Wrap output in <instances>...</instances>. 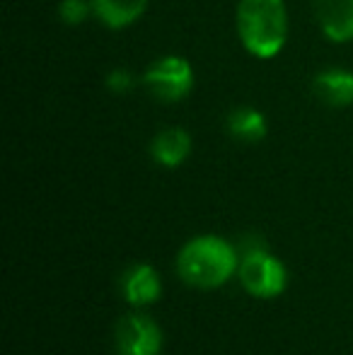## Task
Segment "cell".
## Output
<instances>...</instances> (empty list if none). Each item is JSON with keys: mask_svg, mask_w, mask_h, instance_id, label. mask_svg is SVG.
I'll use <instances>...</instances> for the list:
<instances>
[{"mask_svg": "<svg viewBox=\"0 0 353 355\" xmlns=\"http://www.w3.org/2000/svg\"><path fill=\"white\" fill-rule=\"evenodd\" d=\"M235 24L247 53L257 58L278 56L288 42L286 0H240Z\"/></svg>", "mask_w": 353, "mask_h": 355, "instance_id": "1", "label": "cell"}, {"mask_svg": "<svg viewBox=\"0 0 353 355\" xmlns=\"http://www.w3.org/2000/svg\"><path fill=\"white\" fill-rule=\"evenodd\" d=\"M237 266H240L237 249L227 239L216 237V234L189 239L177 254L179 278L187 285L203 290L221 288L235 273Z\"/></svg>", "mask_w": 353, "mask_h": 355, "instance_id": "2", "label": "cell"}, {"mask_svg": "<svg viewBox=\"0 0 353 355\" xmlns=\"http://www.w3.org/2000/svg\"><path fill=\"white\" fill-rule=\"evenodd\" d=\"M237 273H240L242 288L255 297H276L286 290V266L266 252L261 239L255 247H245Z\"/></svg>", "mask_w": 353, "mask_h": 355, "instance_id": "3", "label": "cell"}, {"mask_svg": "<svg viewBox=\"0 0 353 355\" xmlns=\"http://www.w3.org/2000/svg\"><path fill=\"white\" fill-rule=\"evenodd\" d=\"M150 97L162 104H177L193 89V68L184 56H160L146 68L141 78Z\"/></svg>", "mask_w": 353, "mask_h": 355, "instance_id": "4", "label": "cell"}, {"mask_svg": "<svg viewBox=\"0 0 353 355\" xmlns=\"http://www.w3.org/2000/svg\"><path fill=\"white\" fill-rule=\"evenodd\" d=\"M119 355H160L162 331L148 314H126L114 329Z\"/></svg>", "mask_w": 353, "mask_h": 355, "instance_id": "5", "label": "cell"}, {"mask_svg": "<svg viewBox=\"0 0 353 355\" xmlns=\"http://www.w3.org/2000/svg\"><path fill=\"white\" fill-rule=\"evenodd\" d=\"M312 15L325 39L353 42V0H312Z\"/></svg>", "mask_w": 353, "mask_h": 355, "instance_id": "6", "label": "cell"}, {"mask_svg": "<svg viewBox=\"0 0 353 355\" xmlns=\"http://www.w3.org/2000/svg\"><path fill=\"white\" fill-rule=\"evenodd\" d=\"M312 92L322 104L332 109H346L353 104V71L327 68L312 80Z\"/></svg>", "mask_w": 353, "mask_h": 355, "instance_id": "7", "label": "cell"}, {"mask_svg": "<svg viewBox=\"0 0 353 355\" xmlns=\"http://www.w3.org/2000/svg\"><path fill=\"white\" fill-rule=\"evenodd\" d=\"M121 293L128 304L133 307H146L155 302L162 293V283L157 271L150 263H133L121 276Z\"/></svg>", "mask_w": 353, "mask_h": 355, "instance_id": "8", "label": "cell"}, {"mask_svg": "<svg viewBox=\"0 0 353 355\" xmlns=\"http://www.w3.org/2000/svg\"><path fill=\"white\" fill-rule=\"evenodd\" d=\"M191 133L182 126H170L162 128L150 143V155L157 164L162 167H179L184 159L191 155Z\"/></svg>", "mask_w": 353, "mask_h": 355, "instance_id": "9", "label": "cell"}, {"mask_svg": "<svg viewBox=\"0 0 353 355\" xmlns=\"http://www.w3.org/2000/svg\"><path fill=\"white\" fill-rule=\"evenodd\" d=\"M148 0H92L94 17L107 29H126L143 17Z\"/></svg>", "mask_w": 353, "mask_h": 355, "instance_id": "10", "label": "cell"}, {"mask_svg": "<svg viewBox=\"0 0 353 355\" xmlns=\"http://www.w3.org/2000/svg\"><path fill=\"white\" fill-rule=\"evenodd\" d=\"M225 128L240 143H259L266 138L268 123L266 116L257 107H237L227 114Z\"/></svg>", "mask_w": 353, "mask_h": 355, "instance_id": "11", "label": "cell"}, {"mask_svg": "<svg viewBox=\"0 0 353 355\" xmlns=\"http://www.w3.org/2000/svg\"><path fill=\"white\" fill-rule=\"evenodd\" d=\"M89 15H94L92 0H61L58 3V17L66 24H71V27L83 24Z\"/></svg>", "mask_w": 353, "mask_h": 355, "instance_id": "12", "label": "cell"}, {"mask_svg": "<svg viewBox=\"0 0 353 355\" xmlns=\"http://www.w3.org/2000/svg\"><path fill=\"white\" fill-rule=\"evenodd\" d=\"M107 89L114 94H126L133 89V85H136V78H133L131 71H126V68H114L112 73L107 75Z\"/></svg>", "mask_w": 353, "mask_h": 355, "instance_id": "13", "label": "cell"}]
</instances>
